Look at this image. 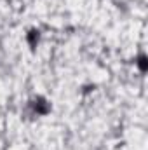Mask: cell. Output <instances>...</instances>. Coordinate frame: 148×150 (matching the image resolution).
<instances>
[{"mask_svg": "<svg viewBox=\"0 0 148 150\" xmlns=\"http://www.w3.org/2000/svg\"><path fill=\"white\" fill-rule=\"evenodd\" d=\"M33 108H35V112L38 113V115H44V113L49 112V103L44 100V98H37L35 101H33Z\"/></svg>", "mask_w": 148, "mask_h": 150, "instance_id": "6da1fadb", "label": "cell"}, {"mask_svg": "<svg viewBox=\"0 0 148 150\" xmlns=\"http://www.w3.org/2000/svg\"><path fill=\"white\" fill-rule=\"evenodd\" d=\"M138 67H140V70H141V72H147V68H148L147 56H140V58H138Z\"/></svg>", "mask_w": 148, "mask_h": 150, "instance_id": "7a4b0ae2", "label": "cell"}, {"mask_svg": "<svg viewBox=\"0 0 148 150\" xmlns=\"http://www.w3.org/2000/svg\"><path fill=\"white\" fill-rule=\"evenodd\" d=\"M28 42H30V45H35L38 42V32H30V35H28Z\"/></svg>", "mask_w": 148, "mask_h": 150, "instance_id": "3957f363", "label": "cell"}]
</instances>
